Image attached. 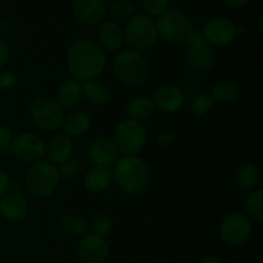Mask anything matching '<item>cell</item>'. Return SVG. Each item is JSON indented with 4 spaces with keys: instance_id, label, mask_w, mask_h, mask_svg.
<instances>
[{
    "instance_id": "cell-25",
    "label": "cell",
    "mask_w": 263,
    "mask_h": 263,
    "mask_svg": "<svg viewBox=\"0 0 263 263\" xmlns=\"http://www.w3.org/2000/svg\"><path fill=\"white\" fill-rule=\"evenodd\" d=\"M259 180V171L256 164L247 162L239 167L236 172V185L243 194H249L256 189Z\"/></svg>"
},
{
    "instance_id": "cell-36",
    "label": "cell",
    "mask_w": 263,
    "mask_h": 263,
    "mask_svg": "<svg viewBox=\"0 0 263 263\" xmlns=\"http://www.w3.org/2000/svg\"><path fill=\"white\" fill-rule=\"evenodd\" d=\"M17 84V76L13 72L0 71V90H9Z\"/></svg>"
},
{
    "instance_id": "cell-16",
    "label": "cell",
    "mask_w": 263,
    "mask_h": 263,
    "mask_svg": "<svg viewBox=\"0 0 263 263\" xmlns=\"http://www.w3.org/2000/svg\"><path fill=\"white\" fill-rule=\"evenodd\" d=\"M73 154V143L72 138H69L63 131L54 133L49 138L48 143H45V156L54 166H58L62 162L71 158Z\"/></svg>"
},
{
    "instance_id": "cell-37",
    "label": "cell",
    "mask_w": 263,
    "mask_h": 263,
    "mask_svg": "<svg viewBox=\"0 0 263 263\" xmlns=\"http://www.w3.org/2000/svg\"><path fill=\"white\" fill-rule=\"evenodd\" d=\"M177 139V135L176 133H175L174 130H168V131H164V133H162L161 135L158 136V140H157V143H158L159 146H170L172 145V144L176 141Z\"/></svg>"
},
{
    "instance_id": "cell-18",
    "label": "cell",
    "mask_w": 263,
    "mask_h": 263,
    "mask_svg": "<svg viewBox=\"0 0 263 263\" xmlns=\"http://www.w3.org/2000/svg\"><path fill=\"white\" fill-rule=\"evenodd\" d=\"M98 44L105 53H118L125 44L123 31L112 21H105L98 30Z\"/></svg>"
},
{
    "instance_id": "cell-40",
    "label": "cell",
    "mask_w": 263,
    "mask_h": 263,
    "mask_svg": "<svg viewBox=\"0 0 263 263\" xmlns=\"http://www.w3.org/2000/svg\"><path fill=\"white\" fill-rule=\"evenodd\" d=\"M225 5L228 8L233 10H239V9H243L248 5L249 0H223Z\"/></svg>"
},
{
    "instance_id": "cell-4",
    "label": "cell",
    "mask_w": 263,
    "mask_h": 263,
    "mask_svg": "<svg viewBox=\"0 0 263 263\" xmlns=\"http://www.w3.org/2000/svg\"><path fill=\"white\" fill-rule=\"evenodd\" d=\"M123 37L131 50L141 53V51L153 48L159 37L156 21L144 13L134 14L126 23Z\"/></svg>"
},
{
    "instance_id": "cell-41",
    "label": "cell",
    "mask_w": 263,
    "mask_h": 263,
    "mask_svg": "<svg viewBox=\"0 0 263 263\" xmlns=\"http://www.w3.org/2000/svg\"><path fill=\"white\" fill-rule=\"evenodd\" d=\"M202 263H222V262H221V259L218 258V257L213 256V254H208V256H205L204 258H203Z\"/></svg>"
},
{
    "instance_id": "cell-12",
    "label": "cell",
    "mask_w": 263,
    "mask_h": 263,
    "mask_svg": "<svg viewBox=\"0 0 263 263\" xmlns=\"http://www.w3.org/2000/svg\"><path fill=\"white\" fill-rule=\"evenodd\" d=\"M109 254L105 238L89 233L85 234L77 247V259L80 263H103Z\"/></svg>"
},
{
    "instance_id": "cell-17",
    "label": "cell",
    "mask_w": 263,
    "mask_h": 263,
    "mask_svg": "<svg viewBox=\"0 0 263 263\" xmlns=\"http://www.w3.org/2000/svg\"><path fill=\"white\" fill-rule=\"evenodd\" d=\"M28 202L21 193L7 192L0 197V216L12 222H18L27 217Z\"/></svg>"
},
{
    "instance_id": "cell-7",
    "label": "cell",
    "mask_w": 263,
    "mask_h": 263,
    "mask_svg": "<svg viewBox=\"0 0 263 263\" xmlns=\"http://www.w3.org/2000/svg\"><path fill=\"white\" fill-rule=\"evenodd\" d=\"M112 140L118 153L126 157L139 156L146 145V130L141 122L126 118L116 126Z\"/></svg>"
},
{
    "instance_id": "cell-26",
    "label": "cell",
    "mask_w": 263,
    "mask_h": 263,
    "mask_svg": "<svg viewBox=\"0 0 263 263\" xmlns=\"http://www.w3.org/2000/svg\"><path fill=\"white\" fill-rule=\"evenodd\" d=\"M241 94V89L233 80H222L218 81L212 87V98L215 102L222 103V104H230L234 103Z\"/></svg>"
},
{
    "instance_id": "cell-28",
    "label": "cell",
    "mask_w": 263,
    "mask_h": 263,
    "mask_svg": "<svg viewBox=\"0 0 263 263\" xmlns=\"http://www.w3.org/2000/svg\"><path fill=\"white\" fill-rule=\"evenodd\" d=\"M246 215L251 221L262 222L263 221V190L257 189L248 194L246 199Z\"/></svg>"
},
{
    "instance_id": "cell-31",
    "label": "cell",
    "mask_w": 263,
    "mask_h": 263,
    "mask_svg": "<svg viewBox=\"0 0 263 263\" xmlns=\"http://www.w3.org/2000/svg\"><path fill=\"white\" fill-rule=\"evenodd\" d=\"M57 170H58L59 177L72 179V177L77 176V174H80V171L82 170V163L79 158L71 157V158H68L67 161L58 164V166H57Z\"/></svg>"
},
{
    "instance_id": "cell-5",
    "label": "cell",
    "mask_w": 263,
    "mask_h": 263,
    "mask_svg": "<svg viewBox=\"0 0 263 263\" xmlns=\"http://www.w3.org/2000/svg\"><path fill=\"white\" fill-rule=\"evenodd\" d=\"M156 21L158 36L171 44H181L194 30L192 17L186 12L177 8H171L162 13Z\"/></svg>"
},
{
    "instance_id": "cell-35",
    "label": "cell",
    "mask_w": 263,
    "mask_h": 263,
    "mask_svg": "<svg viewBox=\"0 0 263 263\" xmlns=\"http://www.w3.org/2000/svg\"><path fill=\"white\" fill-rule=\"evenodd\" d=\"M184 43L186 44L187 49H197V48H200V46L205 45L207 41H205L202 31H198L194 28V30L187 35V37L185 39Z\"/></svg>"
},
{
    "instance_id": "cell-20",
    "label": "cell",
    "mask_w": 263,
    "mask_h": 263,
    "mask_svg": "<svg viewBox=\"0 0 263 263\" xmlns=\"http://www.w3.org/2000/svg\"><path fill=\"white\" fill-rule=\"evenodd\" d=\"M113 175L110 167L92 166L84 176V186L91 193H102L110 186Z\"/></svg>"
},
{
    "instance_id": "cell-1",
    "label": "cell",
    "mask_w": 263,
    "mask_h": 263,
    "mask_svg": "<svg viewBox=\"0 0 263 263\" xmlns=\"http://www.w3.org/2000/svg\"><path fill=\"white\" fill-rule=\"evenodd\" d=\"M67 67L79 81L97 80L107 68V53L97 40L80 39L68 48Z\"/></svg>"
},
{
    "instance_id": "cell-39",
    "label": "cell",
    "mask_w": 263,
    "mask_h": 263,
    "mask_svg": "<svg viewBox=\"0 0 263 263\" xmlns=\"http://www.w3.org/2000/svg\"><path fill=\"white\" fill-rule=\"evenodd\" d=\"M10 179L7 175V172L3 168H0V197L4 195L8 192V187H9Z\"/></svg>"
},
{
    "instance_id": "cell-8",
    "label": "cell",
    "mask_w": 263,
    "mask_h": 263,
    "mask_svg": "<svg viewBox=\"0 0 263 263\" xmlns=\"http://www.w3.org/2000/svg\"><path fill=\"white\" fill-rule=\"evenodd\" d=\"M32 122L43 131H57L64 120V109L54 98H36L30 107Z\"/></svg>"
},
{
    "instance_id": "cell-10",
    "label": "cell",
    "mask_w": 263,
    "mask_h": 263,
    "mask_svg": "<svg viewBox=\"0 0 263 263\" xmlns=\"http://www.w3.org/2000/svg\"><path fill=\"white\" fill-rule=\"evenodd\" d=\"M10 151L20 161L33 164L45 156V141L33 133H21L13 138Z\"/></svg>"
},
{
    "instance_id": "cell-24",
    "label": "cell",
    "mask_w": 263,
    "mask_h": 263,
    "mask_svg": "<svg viewBox=\"0 0 263 263\" xmlns=\"http://www.w3.org/2000/svg\"><path fill=\"white\" fill-rule=\"evenodd\" d=\"M128 118L138 122H144L149 120L156 112V105L152 98L146 95H139V97L133 98L126 108Z\"/></svg>"
},
{
    "instance_id": "cell-32",
    "label": "cell",
    "mask_w": 263,
    "mask_h": 263,
    "mask_svg": "<svg viewBox=\"0 0 263 263\" xmlns=\"http://www.w3.org/2000/svg\"><path fill=\"white\" fill-rule=\"evenodd\" d=\"M215 99L211 94H200L197 98H194L192 103V110L197 116H204L210 113L215 105Z\"/></svg>"
},
{
    "instance_id": "cell-21",
    "label": "cell",
    "mask_w": 263,
    "mask_h": 263,
    "mask_svg": "<svg viewBox=\"0 0 263 263\" xmlns=\"http://www.w3.org/2000/svg\"><path fill=\"white\" fill-rule=\"evenodd\" d=\"M82 99L81 82L76 79H67L59 85L55 100L63 109H71L79 105Z\"/></svg>"
},
{
    "instance_id": "cell-19",
    "label": "cell",
    "mask_w": 263,
    "mask_h": 263,
    "mask_svg": "<svg viewBox=\"0 0 263 263\" xmlns=\"http://www.w3.org/2000/svg\"><path fill=\"white\" fill-rule=\"evenodd\" d=\"M187 66L197 72H207L215 66L216 54L210 44L197 49H187L185 54Z\"/></svg>"
},
{
    "instance_id": "cell-9",
    "label": "cell",
    "mask_w": 263,
    "mask_h": 263,
    "mask_svg": "<svg viewBox=\"0 0 263 263\" xmlns=\"http://www.w3.org/2000/svg\"><path fill=\"white\" fill-rule=\"evenodd\" d=\"M252 221L243 212H231L222 220L220 226V236L229 246H241L252 235Z\"/></svg>"
},
{
    "instance_id": "cell-2",
    "label": "cell",
    "mask_w": 263,
    "mask_h": 263,
    "mask_svg": "<svg viewBox=\"0 0 263 263\" xmlns=\"http://www.w3.org/2000/svg\"><path fill=\"white\" fill-rule=\"evenodd\" d=\"M112 175L118 189L127 195L141 194L151 182L148 164L139 156H123L118 158L113 164Z\"/></svg>"
},
{
    "instance_id": "cell-23",
    "label": "cell",
    "mask_w": 263,
    "mask_h": 263,
    "mask_svg": "<svg viewBox=\"0 0 263 263\" xmlns=\"http://www.w3.org/2000/svg\"><path fill=\"white\" fill-rule=\"evenodd\" d=\"M91 117L87 113L74 110L68 116H64L62 127L63 133L67 134L69 138H76V136L85 135L91 127Z\"/></svg>"
},
{
    "instance_id": "cell-14",
    "label": "cell",
    "mask_w": 263,
    "mask_h": 263,
    "mask_svg": "<svg viewBox=\"0 0 263 263\" xmlns=\"http://www.w3.org/2000/svg\"><path fill=\"white\" fill-rule=\"evenodd\" d=\"M152 99L156 105V109L171 115L176 113L184 105L185 95L176 85L164 84L154 91V97Z\"/></svg>"
},
{
    "instance_id": "cell-27",
    "label": "cell",
    "mask_w": 263,
    "mask_h": 263,
    "mask_svg": "<svg viewBox=\"0 0 263 263\" xmlns=\"http://www.w3.org/2000/svg\"><path fill=\"white\" fill-rule=\"evenodd\" d=\"M59 226L62 230L66 233L72 234V235H85L87 234L89 223L82 216L76 215V213H67L63 215L59 220Z\"/></svg>"
},
{
    "instance_id": "cell-33",
    "label": "cell",
    "mask_w": 263,
    "mask_h": 263,
    "mask_svg": "<svg viewBox=\"0 0 263 263\" xmlns=\"http://www.w3.org/2000/svg\"><path fill=\"white\" fill-rule=\"evenodd\" d=\"M170 0H143L144 14L148 17H159L168 9Z\"/></svg>"
},
{
    "instance_id": "cell-3",
    "label": "cell",
    "mask_w": 263,
    "mask_h": 263,
    "mask_svg": "<svg viewBox=\"0 0 263 263\" xmlns=\"http://www.w3.org/2000/svg\"><path fill=\"white\" fill-rule=\"evenodd\" d=\"M115 76L120 82L128 87H141L151 77V67L148 61L139 51L121 50L112 63Z\"/></svg>"
},
{
    "instance_id": "cell-22",
    "label": "cell",
    "mask_w": 263,
    "mask_h": 263,
    "mask_svg": "<svg viewBox=\"0 0 263 263\" xmlns=\"http://www.w3.org/2000/svg\"><path fill=\"white\" fill-rule=\"evenodd\" d=\"M81 90L82 98L94 107H103V105L108 104L110 99L109 89L98 80L81 82Z\"/></svg>"
},
{
    "instance_id": "cell-15",
    "label": "cell",
    "mask_w": 263,
    "mask_h": 263,
    "mask_svg": "<svg viewBox=\"0 0 263 263\" xmlns=\"http://www.w3.org/2000/svg\"><path fill=\"white\" fill-rule=\"evenodd\" d=\"M72 13L79 22L95 26L104 20L107 8L103 0H73Z\"/></svg>"
},
{
    "instance_id": "cell-30",
    "label": "cell",
    "mask_w": 263,
    "mask_h": 263,
    "mask_svg": "<svg viewBox=\"0 0 263 263\" xmlns=\"http://www.w3.org/2000/svg\"><path fill=\"white\" fill-rule=\"evenodd\" d=\"M136 5L134 0H113L109 5L110 17L115 20H126L135 14Z\"/></svg>"
},
{
    "instance_id": "cell-42",
    "label": "cell",
    "mask_w": 263,
    "mask_h": 263,
    "mask_svg": "<svg viewBox=\"0 0 263 263\" xmlns=\"http://www.w3.org/2000/svg\"><path fill=\"white\" fill-rule=\"evenodd\" d=\"M248 32V27L246 25L244 26H236V35H241V33H247Z\"/></svg>"
},
{
    "instance_id": "cell-43",
    "label": "cell",
    "mask_w": 263,
    "mask_h": 263,
    "mask_svg": "<svg viewBox=\"0 0 263 263\" xmlns=\"http://www.w3.org/2000/svg\"><path fill=\"white\" fill-rule=\"evenodd\" d=\"M238 263H241V262H238Z\"/></svg>"
},
{
    "instance_id": "cell-13",
    "label": "cell",
    "mask_w": 263,
    "mask_h": 263,
    "mask_svg": "<svg viewBox=\"0 0 263 263\" xmlns=\"http://www.w3.org/2000/svg\"><path fill=\"white\" fill-rule=\"evenodd\" d=\"M118 149L115 141L107 136L95 138L87 148V158L92 166L110 167L118 159Z\"/></svg>"
},
{
    "instance_id": "cell-38",
    "label": "cell",
    "mask_w": 263,
    "mask_h": 263,
    "mask_svg": "<svg viewBox=\"0 0 263 263\" xmlns=\"http://www.w3.org/2000/svg\"><path fill=\"white\" fill-rule=\"evenodd\" d=\"M9 46H8V44L3 39H0V69L7 66V63L9 62Z\"/></svg>"
},
{
    "instance_id": "cell-29",
    "label": "cell",
    "mask_w": 263,
    "mask_h": 263,
    "mask_svg": "<svg viewBox=\"0 0 263 263\" xmlns=\"http://www.w3.org/2000/svg\"><path fill=\"white\" fill-rule=\"evenodd\" d=\"M92 234L99 235L102 238L109 235L113 230V221L110 216L104 211H97L91 218Z\"/></svg>"
},
{
    "instance_id": "cell-6",
    "label": "cell",
    "mask_w": 263,
    "mask_h": 263,
    "mask_svg": "<svg viewBox=\"0 0 263 263\" xmlns=\"http://www.w3.org/2000/svg\"><path fill=\"white\" fill-rule=\"evenodd\" d=\"M57 166L50 162H36L31 164L25 175V184L31 195L35 198L50 197L59 182Z\"/></svg>"
},
{
    "instance_id": "cell-11",
    "label": "cell",
    "mask_w": 263,
    "mask_h": 263,
    "mask_svg": "<svg viewBox=\"0 0 263 263\" xmlns=\"http://www.w3.org/2000/svg\"><path fill=\"white\" fill-rule=\"evenodd\" d=\"M205 41L210 45L225 46L236 37V25L225 17H215L207 21L202 30Z\"/></svg>"
},
{
    "instance_id": "cell-34",
    "label": "cell",
    "mask_w": 263,
    "mask_h": 263,
    "mask_svg": "<svg viewBox=\"0 0 263 263\" xmlns=\"http://www.w3.org/2000/svg\"><path fill=\"white\" fill-rule=\"evenodd\" d=\"M13 134L9 127L4 125H0V153L2 154H10V145H12Z\"/></svg>"
}]
</instances>
